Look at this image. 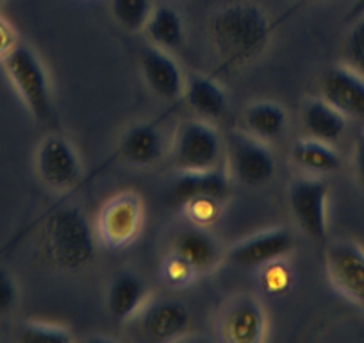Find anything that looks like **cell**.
I'll return each mask as SVG.
<instances>
[{
  "instance_id": "obj_1",
  "label": "cell",
  "mask_w": 364,
  "mask_h": 343,
  "mask_svg": "<svg viewBox=\"0 0 364 343\" xmlns=\"http://www.w3.org/2000/svg\"><path fill=\"white\" fill-rule=\"evenodd\" d=\"M209 43L222 66L241 70L257 61L273 38V26L255 2H232L213 15L208 26Z\"/></svg>"
},
{
  "instance_id": "obj_2",
  "label": "cell",
  "mask_w": 364,
  "mask_h": 343,
  "mask_svg": "<svg viewBox=\"0 0 364 343\" xmlns=\"http://www.w3.org/2000/svg\"><path fill=\"white\" fill-rule=\"evenodd\" d=\"M97 241L95 223L75 204L54 209L38 234V247L45 263L70 274H77L93 263Z\"/></svg>"
},
{
  "instance_id": "obj_3",
  "label": "cell",
  "mask_w": 364,
  "mask_h": 343,
  "mask_svg": "<svg viewBox=\"0 0 364 343\" xmlns=\"http://www.w3.org/2000/svg\"><path fill=\"white\" fill-rule=\"evenodd\" d=\"M170 159L177 172H208L225 167V139L215 124L191 118L178 124L170 145Z\"/></svg>"
},
{
  "instance_id": "obj_4",
  "label": "cell",
  "mask_w": 364,
  "mask_h": 343,
  "mask_svg": "<svg viewBox=\"0 0 364 343\" xmlns=\"http://www.w3.org/2000/svg\"><path fill=\"white\" fill-rule=\"evenodd\" d=\"M2 65L31 117L38 124L50 122L54 117V95L40 56L29 45L18 43Z\"/></svg>"
},
{
  "instance_id": "obj_5",
  "label": "cell",
  "mask_w": 364,
  "mask_h": 343,
  "mask_svg": "<svg viewBox=\"0 0 364 343\" xmlns=\"http://www.w3.org/2000/svg\"><path fill=\"white\" fill-rule=\"evenodd\" d=\"M225 168L232 183L259 188L275 177L277 159L269 143L261 142L245 129H236L225 138Z\"/></svg>"
},
{
  "instance_id": "obj_6",
  "label": "cell",
  "mask_w": 364,
  "mask_h": 343,
  "mask_svg": "<svg viewBox=\"0 0 364 343\" xmlns=\"http://www.w3.org/2000/svg\"><path fill=\"white\" fill-rule=\"evenodd\" d=\"M145 223V204L136 191H120L107 199L95 220L99 243L122 250L139 238Z\"/></svg>"
},
{
  "instance_id": "obj_7",
  "label": "cell",
  "mask_w": 364,
  "mask_h": 343,
  "mask_svg": "<svg viewBox=\"0 0 364 343\" xmlns=\"http://www.w3.org/2000/svg\"><path fill=\"white\" fill-rule=\"evenodd\" d=\"M328 199L331 186L321 176L296 177L289 183L288 201L299 229L314 241H325L328 236Z\"/></svg>"
},
{
  "instance_id": "obj_8",
  "label": "cell",
  "mask_w": 364,
  "mask_h": 343,
  "mask_svg": "<svg viewBox=\"0 0 364 343\" xmlns=\"http://www.w3.org/2000/svg\"><path fill=\"white\" fill-rule=\"evenodd\" d=\"M34 168L41 184L55 194H65L77 186L82 177V161L66 136L48 134L38 145Z\"/></svg>"
},
{
  "instance_id": "obj_9",
  "label": "cell",
  "mask_w": 364,
  "mask_h": 343,
  "mask_svg": "<svg viewBox=\"0 0 364 343\" xmlns=\"http://www.w3.org/2000/svg\"><path fill=\"white\" fill-rule=\"evenodd\" d=\"M268 313L257 297L241 293L223 306L218 317V338L227 343H261L268 334Z\"/></svg>"
},
{
  "instance_id": "obj_10",
  "label": "cell",
  "mask_w": 364,
  "mask_h": 343,
  "mask_svg": "<svg viewBox=\"0 0 364 343\" xmlns=\"http://www.w3.org/2000/svg\"><path fill=\"white\" fill-rule=\"evenodd\" d=\"M325 272L336 292L364 310V248L360 245L350 240L328 243Z\"/></svg>"
},
{
  "instance_id": "obj_11",
  "label": "cell",
  "mask_w": 364,
  "mask_h": 343,
  "mask_svg": "<svg viewBox=\"0 0 364 343\" xmlns=\"http://www.w3.org/2000/svg\"><path fill=\"white\" fill-rule=\"evenodd\" d=\"M293 248L295 236L288 227H268L225 248V261L236 267L257 270L269 261L288 258Z\"/></svg>"
},
{
  "instance_id": "obj_12",
  "label": "cell",
  "mask_w": 364,
  "mask_h": 343,
  "mask_svg": "<svg viewBox=\"0 0 364 343\" xmlns=\"http://www.w3.org/2000/svg\"><path fill=\"white\" fill-rule=\"evenodd\" d=\"M321 97L346 120L364 127V75L346 65L332 66L321 77Z\"/></svg>"
},
{
  "instance_id": "obj_13",
  "label": "cell",
  "mask_w": 364,
  "mask_h": 343,
  "mask_svg": "<svg viewBox=\"0 0 364 343\" xmlns=\"http://www.w3.org/2000/svg\"><path fill=\"white\" fill-rule=\"evenodd\" d=\"M141 329L150 339L159 343L177 342L191 329V311L181 300L161 299L150 300L139 315Z\"/></svg>"
},
{
  "instance_id": "obj_14",
  "label": "cell",
  "mask_w": 364,
  "mask_h": 343,
  "mask_svg": "<svg viewBox=\"0 0 364 343\" xmlns=\"http://www.w3.org/2000/svg\"><path fill=\"white\" fill-rule=\"evenodd\" d=\"M139 70L150 92L156 93L159 99L177 100L184 93L186 77L173 56L164 48L156 45L143 48L139 56Z\"/></svg>"
},
{
  "instance_id": "obj_15",
  "label": "cell",
  "mask_w": 364,
  "mask_h": 343,
  "mask_svg": "<svg viewBox=\"0 0 364 343\" xmlns=\"http://www.w3.org/2000/svg\"><path fill=\"white\" fill-rule=\"evenodd\" d=\"M152 300V290L146 281L132 272L114 275L107 290V311L114 324L124 325L138 318Z\"/></svg>"
},
{
  "instance_id": "obj_16",
  "label": "cell",
  "mask_w": 364,
  "mask_h": 343,
  "mask_svg": "<svg viewBox=\"0 0 364 343\" xmlns=\"http://www.w3.org/2000/svg\"><path fill=\"white\" fill-rule=\"evenodd\" d=\"M173 254L186 260L198 274H211L225 261V248L204 227L190 226L188 229L177 233L171 241Z\"/></svg>"
},
{
  "instance_id": "obj_17",
  "label": "cell",
  "mask_w": 364,
  "mask_h": 343,
  "mask_svg": "<svg viewBox=\"0 0 364 343\" xmlns=\"http://www.w3.org/2000/svg\"><path fill=\"white\" fill-rule=\"evenodd\" d=\"M230 184L232 179L225 167L208 172H178L168 186L166 199L175 208H181L193 197H216L227 201Z\"/></svg>"
},
{
  "instance_id": "obj_18",
  "label": "cell",
  "mask_w": 364,
  "mask_h": 343,
  "mask_svg": "<svg viewBox=\"0 0 364 343\" xmlns=\"http://www.w3.org/2000/svg\"><path fill=\"white\" fill-rule=\"evenodd\" d=\"M118 150L120 156L132 167L149 168L163 159L166 143L156 125L149 122H138L125 129L118 142Z\"/></svg>"
},
{
  "instance_id": "obj_19",
  "label": "cell",
  "mask_w": 364,
  "mask_h": 343,
  "mask_svg": "<svg viewBox=\"0 0 364 343\" xmlns=\"http://www.w3.org/2000/svg\"><path fill=\"white\" fill-rule=\"evenodd\" d=\"M182 97L198 117L209 122L222 118L229 110V95L223 84L218 83L215 77L202 75V73L186 77Z\"/></svg>"
},
{
  "instance_id": "obj_20",
  "label": "cell",
  "mask_w": 364,
  "mask_h": 343,
  "mask_svg": "<svg viewBox=\"0 0 364 343\" xmlns=\"http://www.w3.org/2000/svg\"><path fill=\"white\" fill-rule=\"evenodd\" d=\"M289 115L282 104L262 99L250 102L243 111V129L261 142L272 145L286 134Z\"/></svg>"
},
{
  "instance_id": "obj_21",
  "label": "cell",
  "mask_w": 364,
  "mask_h": 343,
  "mask_svg": "<svg viewBox=\"0 0 364 343\" xmlns=\"http://www.w3.org/2000/svg\"><path fill=\"white\" fill-rule=\"evenodd\" d=\"M346 120L323 97H313L304 102L302 125L307 136L325 143H338L346 132Z\"/></svg>"
},
{
  "instance_id": "obj_22",
  "label": "cell",
  "mask_w": 364,
  "mask_h": 343,
  "mask_svg": "<svg viewBox=\"0 0 364 343\" xmlns=\"http://www.w3.org/2000/svg\"><path fill=\"white\" fill-rule=\"evenodd\" d=\"M291 161L296 168H300L311 176H325L339 170L341 156L332 143L320 142L306 136L299 139L291 149Z\"/></svg>"
},
{
  "instance_id": "obj_23",
  "label": "cell",
  "mask_w": 364,
  "mask_h": 343,
  "mask_svg": "<svg viewBox=\"0 0 364 343\" xmlns=\"http://www.w3.org/2000/svg\"><path fill=\"white\" fill-rule=\"evenodd\" d=\"M143 31L150 43L168 52L181 48L186 40V29L181 13L168 4L156 6L152 9Z\"/></svg>"
},
{
  "instance_id": "obj_24",
  "label": "cell",
  "mask_w": 364,
  "mask_h": 343,
  "mask_svg": "<svg viewBox=\"0 0 364 343\" xmlns=\"http://www.w3.org/2000/svg\"><path fill=\"white\" fill-rule=\"evenodd\" d=\"M295 270L286 258H279L257 268V285L266 297L279 299L295 288Z\"/></svg>"
},
{
  "instance_id": "obj_25",
  "label": "cell",
  "mask_w": 364,
  "mask_h": 343,
  "mask_svg": "<svg viewBox=\"0 0 364 343\" xmlns=\"http://www.w3.org/2000/svg\"><path fill=\"white\" fill-rule=\"evenodd\" d=\"M223 204L225 201L216 197H193L184 202L178 209L182 211L184 218L190 222V226L211 229L222 218Z\"/></svg>"
},
{
  "instance_id": "obj_26",
  "label": "cell",
  "mask_w": 364,
  "mask_h": 343,
  "mask_svg": "<svg viewBox=\"0 0 364 343\" xmlns=\"http://www.w3.org/2000/svg\"><path fill=\"white\" fill-rule=\"evenodd\" d=\"M152 9V0H111V11L117 22L131 33L145 29Z\"/></svg>"
},
{
  "instance_id": "obj_27",
  "label": "cell",
  "mask_w": 364,
  "mask_h": 343,
  "mask_svg": "<svg viewBox=\"0 0 364 343\" xmlns=\"http://www.w3.org/2000/svg\"><path fill=\"white\" fill-rule=\"evenodd\" d=\"M16 339L23 343H68L73 342V334L66 325L52 324V322L29 320L20 325Z\"/></svg>"
},
{
  "instance_id": "obj_28",
  "label": "cell",
  "mask_w": 364,
  "mask_h": 343,
  "mask_svg": "<svg viewBox=\"0 0 364 343\" xmlns=\"http://www.w3.org/2000/svg\"><path fill=\"white\" fill-rule=\"evenodd\" d=\"M198 272L188 263L186 260H182L181 255L170 254L166 255L163 260L159 267V278L168 288H173V290H184V288H190L195 281L198 279Z\"/></svg>"
},
{
  "instance_id": "obj_29",
  "label": "cell",
  "mask_w": 364,
  "mask_h": 343,
  "mask_svg": "<svg viewBox=\"0 0 364 343\" xmlns=\"http://www.w3.org/2000/svg\"><path fill=\"white\" fill-rule=\"evenodd\" d=\"M352 23L345 43V65L364 75V15Z\"/></svg>"
},
{
  "instance_id": "obj_30",
  "label": "cell",
  "mask_w": 364,
  "mask_h": 343,
  "mask_svg": "<svg viewBox=\"0 0 364 343\" xmlns=\"http://www.w3.org/2000/svg\"><path fill=\"white\" fill-rule=\"evenodd\" d=\"M18 285L6 268H0V317L11 313L18 304Z\"/></svg>"
},
{
  "instance_id": "obj_31",
  "label": "cell",
  "mask_w": 364,
  "mask_h": 343,
  "mask_svg": "<svg viewBox=\"0 0 364 343\" xmlns=\"http://www.w3.org/2000/svg\"><path fill=\"white\" fill-rule=\"evenodd\" d=\"M18 43V34H16L15 27L0 16V63H4V59L15 51Z\"/></svg>"
},
{
  "instance_id": "obj_32",
  "label": "cell",
  "mask_w": 364,
  "mask_h": 343,
  "mask_svg": "<svg viewBox=\"0 0 364 343\" xmlns=\"http://www.w3.org/2000/svg\"><path fill=\"white\" fill-rule=\"evenodd\" d=\"M353 168H355L357 181L364 188V132L359 136V139L355 143V150H353Z\"/></svg>"
},
{
  "instance_id": "obj_33",
  "label": "cell",
  "mask_w": 364,
  "mask_h": 343,
  "mask_svg": "<svg viewBox=\"0 0 364 343\" xmlns=\"http://www.w3.org/2000/svg\"><path fill=\"white\" fill-rule=\"evenodd\" d=\"M364 15V0H353L345 16V22L352 23Z\"/></svg>"
},
{
  "instance_id": "obj_34",
  "label": "cell",
  "mask_w": 364,
  "mask_h": 343,
  "mask_svg": "<svg viewBox=\"0 0 364 343\" xmlns=\"http://www.w3.org/2000/svg\"><path fill=\"white\" fill-rule=\"evenodd\" d=\"M0 4H2V0H0Z\"/></svg>"
}]
</instances>
